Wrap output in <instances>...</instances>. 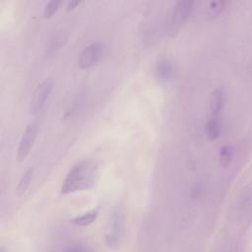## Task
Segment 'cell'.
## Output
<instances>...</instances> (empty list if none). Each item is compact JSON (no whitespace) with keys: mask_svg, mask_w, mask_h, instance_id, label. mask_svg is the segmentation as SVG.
Listing matches in <instances>:
<instances>
[{"mask_svg":"<svg viewBox=\"0 0 252 252\" xmlns=\"http://www.w3.org/2000/svg\"><path fill=\"white\" fill-rule=\"evenodd\" d=\"M98 176V166L90 160H83L75 164L67 174L60 188L61 194H69L79 190L91 188Z\"/></svg>","mask_w":252,"mask_h":252,"instance_id":"cell-1","label":"cell"},{"mask_svg":"<svg viewBox=\"0 0 252 252\" xmlns=\"http://www.w3.org/2000/svg\"><path fill=\"white\" fill-rule=\"evenodd\" d=\"M123 234V212L119 206H116L109 219L107 229L105 232L106 245L111 248H116Z\"/></svg>","mask_w":252,"mask_h":252,"instance_id":"cell-2","label":"cell"},{"mask_svg":"<svg viewBox=\"0 0 252 252\" xmlns=\"http://www.w3.org/2000/svg\"><path fill=\"white\" fill-rule=\"evenodd\" d=\"M53 85L52 79H46L36 88L30 102V113L32 115H38L45 108L53 90Z\"/></svg>","mask_w":252,"mask_h":252,"instance_id":"cell-3","label":"cell"},{"mask_svg":"<svg viewBox=\"0 0 252 252\" xmlns=\"http://www.w3.org/2000/svg\"><path fill=\"white\" fill-rule=\"evenodd\" d=\"M105 46L100 42H95L84 48L79 57V66L81 69H90L95 66L104 55Z\"/></svg>","mask_w":252,"mask_h":252,"instance_id":"cell-4","label":"cell"},{"mask_svg":"<svg viewBox=\"0 0 252 252\" xmlns=\"http://www.w3.org/2000/svg\"><path fill=\"white\" fill-rule=\"evenodd\" d=\"M39 133V126L37 123H30L25 129L18 147V159L20 161L24 160L30 154Z\"/></svg>","mask_w":252,"mask_h":252,"instance_id":"cell-5","label":"cell"},{"mask_svg":"<svg viewBox=\"0 0 252 252\" xmlns=\"http://www.w3.org/2000/svg\"><path fill=\"white\" fill-rule=\"evenodd\" d=\"M193 5V1H180L177 3L171 19V26L174 31L180 30L186 23L192 13Z\"/></svg>","mask_w":252,"mask_h":252,"instance_id":"cell-6","label":"cell"},{"mask_svg":"<svg viewBox=\"0 0 252 252\" xmlns=\"http://www.w3.org/2000/svg\"><path fill=\"white\" fill-rule=\"evenodd\" d=\"M156 78L160 83H167L172 81L174 77V65L166 58L160 59L155 67Z\"/></svg>","mask_w":252,"mask_h":252,"instance_id":"cell-7","label":"cell"},{"mask_svg":"<svg viewBox=\"0 0 252 252\" xmlns=\"http://www.w3.org/2000/svg\"><path fill=\"white\" fill-rule=\"evenodd\" d=\"M226 103V94L225 90L222 87L217 88L211 96L210 101V110L212 117H219L221 113L225 108Z\"/></svg>","mask_w":252,"mask_h":252,"instance_id":"cell-8","label":"cell"},{"mask_svg":"<svg viewBox=\"0 0 252 252\" xmlns=\"http://www.w3.org/2000/svg\"><path fill=\"white\" fill-rule=\"evenodd\" d=\"M99 216V209H94L92 211H89L82 216L76 217L71 220V223L77 227H87L93 224Z\"/></svg>","mask_w":252,"mask_h":252,"instance_id":"cell-9","label":"cell"},{"mask_svg":"<svg viewBox=\"0 0 252 252\" xmlns=\"http://www.w3.org/2000/svg\"><path fill=\"white\" fill-rule=\"evenodd\" d=\"M65 42H66V37L64 36V34L59 33V34L54 35L50 39V41L46 46V55L52 56V55L56 54L57 51L62 47V46H64Z\"/></svg>","mask_w":252,"mask_h":252,"instance_id":"cell-10","label":"cell"},{"mask_svg":"<svg viewBox=\"0 0 252 252\" xmlns=\"http://www.w3.org/2000/svg\"><path fill=\"white\" fill-rule=\"evenodd\" d=\"M206 135L210 140H216L221 135V124L219 117H212L206 124Z\"/></svg>","mask_w":252,"mask_h":252,"instance_id":"cell-11","label":"cell"},{"mask_svg":"<svg viewBox=\"0 0 252 252\" xmlns=\"http://www.w3.org/2000/svg\"><path fill=\"white\" fill-rule=\"evenodd\" d=\"M33 175H34L33 167H29V169L26 170V172L22 176V178L18 183V186H17V194L18 195H23L27 191V189L29 188V186L31 184Z\"/></svg>","mask_w":252,"mask_h":252,"instance_id":"cell-12","label":"cell"},{"mask_svg":"<svg viewBox=\"0 0 252 252\" xmlns=\"http://www.w3.org/2000/svg\"><path fill=\"white\" fill-rule=\"evenodd\" d=\"M232 156H233V150L230 146L229 145H225L220 149L219 152V161L220 164L224 167H227L231 160H232Z\"/></svg>","mask_w":252,"mask_h":252,"instance_id":"cell-13","label":"cell"},{"mask_svg":"<svg viewBox=\"0 0 252 252\" xmlns=\"http://www.w3.org/2000/svg\"><path fill=\"white\" fill-rule=\"evenodd\" d=\"M228 2L227 1H215L210 2L209 5V14L211 17H216L220 15L227 7Z\"/></svg>","mask_w":252,"mask_h":252,"instance_id":"cell-14","label":"cell"},{"mask_svg":"<svg viewBox=\"0 0 252 252\" xmlns=\"http://www.w3.org/2000/svg\"><path fill=\"white\" fill-rule=\"evenodd\" d=\"M61 4V1H58V0H53V1H49L44 10V17L48 19L51 18L59 9V6Z\"/></svg>","mask_w":252,"mask_h":252,"instance_id":"cell-15","label":"cell"},{"mask_svg":"<svg viewBox=\"0 0 252 252\" xmlns=\"http://www.w3.org/2000/svg\"><path fill=\"white\" fill-rule=\"evenodd\" d=\"M66 250H67V251H77V252L79 251V252H81V251H87V250H89V249H88V247L84 246V244L75 243V244H72V245H70L69 247H67Z\"/></svg>","mask_w":252,"mask_h":252,"instance_id":"cell-16","label":"cell"},{"mask_svg":"<svg viewBox=\"0 0 252 252\" xmlns=\"http://www.w3.org/2000/svg\"><path fill=\"white\" fill-rule=\"evenodd\" d=\"M79 4H80V1H69V2L67 3L66 10H67V11H71V10L75 9Z\"/></svg>","mask_w":252,"mask_h":252,"instance_id":"cell-17","label":"cell"}]
</instances>
